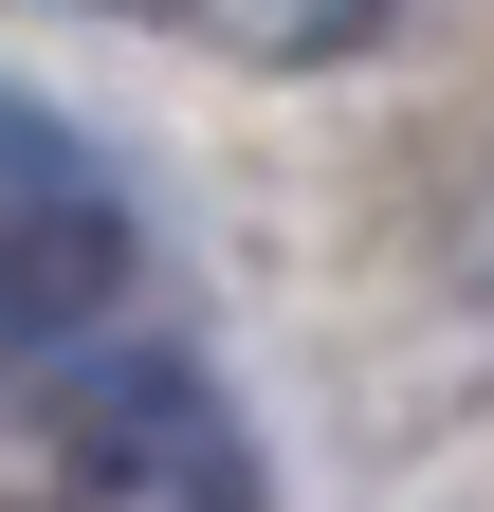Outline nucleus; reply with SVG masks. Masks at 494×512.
Segmentation results:
<instances>
[{
  "label": "nucleus",
  "instance_id": "1",
  "mask_svg": "<svg viewBox=\"0 0 494 512\" xmlns=\"http://www.w3.org/2000/svg\"><path fill=\"white\" fill-rule=\"evenodd\" d=\"M129 311V202L37 92H0V366H55Z\"/></svg>",
  "mask_w": 494,
  "mask_h": 512
},
{
  "label": "nucleus",
  "instance_id": "2",
  "mask_svg": "<svg viewBox=\"0 0 494 512\" xmlns=\"http://www.w3.org/2000/svg\"><path fill=\"white\" fill-rule=\"evenodd\" d=\"M55 458H92V476H129V494H183V512H238V494H257L238 439H220V403L183 366H147L129 330L55 348Z\"/></svg>",
  "mask_w": 494,
  "mask_h": 512
},
{
  "label": "nucleus",
  "instance_id": "3",
  "mask_svg": "<svg viewBox=\"0 0 494 512\" xmlns=\"http://www.w3.org/2000/svg\"><path fill=\"white\" fill-rule=\"evenodd\" d=\"M202 19H220L238 55H348L366 19H385V0H202Z\"/></svg>",
  "mask_w": 494,
  "mask_h": 512
}]
</instances>
